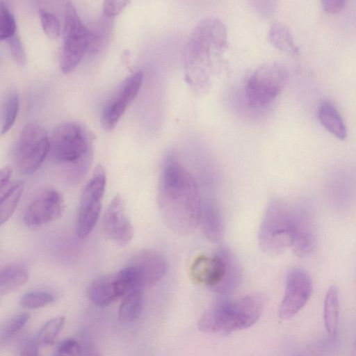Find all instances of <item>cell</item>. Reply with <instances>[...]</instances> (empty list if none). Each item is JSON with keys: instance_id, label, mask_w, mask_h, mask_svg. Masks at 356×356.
Here are the masks:
<instances>
[{"instance_id": "obj_15", "label": "cell", "mask_w": 356, "mask_h": 356, "mask_svg": "<svg viewBox=\"0 0 356 356\" xmlns=\"http://www.w3.org/2000/svg\"><path fill=\"white\" fill-rule=\"evenodd\" d=\"M127 266L134 270L143 289L155 285L168 270L164 257L150 250L136 253L129 261Z\"/></svg>"}, {"instance_id": "obj_32", "label": "cell", "mask_w": 356, "mask_h": 356, "mask_svg": "<svg viewBox=\"0 0 356 356\" xmlns=\"http://www.w3.org/2000/svg\"><path fill=\"white\" fill-rule=\"evenodd\" d=\"M82 353L81 345L76 339L67 338L59 343L54 356H81Z\"/></svg>"}, {"instance_id": "obj_6", "label": "cell", "mask_w": 356, "mask_h": 356, "mask_svg": "<svg viewBox=\"0 0 356 356\" xmlns=\"http://www.w3.org/2000/svg\"><path fill=\"white\" fill-rule=\"evenodd\" d=\"M99 43V35L83 24L72 2L66 1L60 58L61 70L64 73L73 70L87 51L97 49Z\"/></svg>"}, {"instance_id": "obj_18", "label": "cell", "mask_w": 356, "mask_h": 356, "mask_svg": "<svg viewBox=\"0 0 356 356\" xmlns=\"http://www.w3.org/2000/svg\"><path fill=\"white\" fill-rule=\"evenodd\" d=\"M204 236L211 242L218 243L223 236V221L220 210L212 200L202 202L200 222Z\"/></svg>"}, {"instance_id": "obj_12", "label": "cell", "mask_w": 356, "mask_h": 356, "mask_svg": "<svg viewBox=\"0 0 356 356\" xmlns=\"http://www.w3.org/2000/svg\"><path fill=\"white\" fill-rule=\"evenodd\" d=\"M65 209L62 195L56 189L48 188L39 193L27 206L24 222L30 227H36L58 219Z\"/></svg>"}, {"instance_id": "obj_29", "label": "cell", "mask_w": 356, "mask_h": 356, "mask_svg": "<svg viewBox=\"0 0 356 356\" xmlns=\"http://www.w3.org/2000/svg\"><path fill=\"white\" fill-rule=\"evenodd\" d=\"M17 24L15 17L6 4H0V38L8 40L17 33Z\"/></svg>"}, {"instance_id": "obj_3", "label": "cell", "mask_w": 356, "mask_h": 356, "mask_svg": "<svg viewBox=\"0 0 356 356\" xmlns=\"http://www.w3.org/2000/svg\"><path fill=\"white\" fill-rule=\"evenodd\" d=\"M92 141L91 134L74 122L61 123L53 131L48 155L61 167L70 184L79 183L87 174L93 157Z\"/></svg>"}, {"instance_id": "obj_33", "label": "cell", "mask_w": 356, "mask_h": 356, "mask_svg": "<svg viewBox=\"0 0 356 356\" xmlns=\"http://www.w3.org/2000/svg\"><path fill=\"white\" fill-rule=\"evenodd\" d=\"M7 42L13 59L19 65H24L26 63V55L17 33L8 38Z\"/></svg>"}, {"instance_id": "obj_21", "label": "cell", "mask_w": 356, "mask_h": 356, "mask_svg": "<svg viewBox=\"0 0 356 356\" xmlns=\"http://www.w3.org/2000/svg\"><path fill=\"white\" fill-rule=\"evenodd\" d=\"M339 318V289L337 286L333 285L326 293L323 306L325 327L331 339H334L337 335Z\"/></svg>"}, {"instance_id": "obj_10", "label": "cell", "mask_w": 356, "mask_h": 356, "mask_svg": "<svg viewBox=\"0 0 356 356\" xmlns=\"http://www.w3.org/2000/svg\"><path fill=\"white\" fill-rule=\"evenodd\" d=\"M313 290L312 281L307 271L293 268L287 273L284 298L279 309L280 318L289 319L307 303Z\"/></svg>"}, {"instance_id": "obj_26", "label": "cell", "mask_w": 356, "mask_h": 356, "mask_svg": "<svg viewBox=\"0 0 356 356\" xmlns=\"http://www.w3.org/2000/svg\"><path fill=\"white\" fill-rule=\"evenodd\" d=\"M19 106V96L16 90L10 91L6 96L1 113V134H6L13 125Z\"/></svg>"}, {"instance_id": "obj_7", "label": "cell", "mask_w": 356, "mask_h": 356, "mask_svg": "<svg viewBox=\"0 0 356 356\" xmlns=\"http://www.w3.org/2000/svg\"><path fill=\"white\" fill-rule=\"evenodd\" d=\"M288 79L286 68L279 63H266L259 66L245 85V97L249 105L254 108L268 106L285 87Z\"/></svg>"}, {"instance_id": "obj_31", "label": "cell", "mask_w": 356, "mask_h": 356, "mask_svg": "<svg viewBox=\"0 0 356 356\" xmlns=\"http://www.w3.org/2000/svg\"><path fill=\"white\" fill-rule=\"evenodd\" d=\"M39 17L42 28L45 34L51 39L57 38L60 34V23L56 16L44 10H39Z\"/></svg>"}, {"instance_id": "obj_5", "label": "cell", "mask_w": 356, "mask_h": 356, "mask_svg": "<svg viewBox=\"0 0 356 356\" xmlns=\"http://www.w3.org/2000/svg\"><path fill=\"white\" fill-rule=\"evenodd\" d=\"M294 232V206L275 198L268 204L258 233L262 251L277 255L291 247Z\"/></svg>"}, {"instance_id": "obj_38", "label": "cell", "mask_w": 356, "mask_h": 356, "mask_svg": "<svg viewBox=\"0 0 356 356\" xmlns=\"http://www.w3.org/2000/svg\"><path fill=\"white\" fill-rule=\"evenodd\" d=\"M83 348V347H82ZM83 356H101L99 353L95 349L94 346L90 343L86 345L83 348Z\"/></svg>"}, {"instance_id": "obj_35", "label": "cell", "mask_w": 356, "mask_h": 356, "mask_svg": "<svg viewBox=\"0 0 356 356\" xmlns=\"http://www.w3.org/2000/svg\"><path fill=\"white\" fill-rule=\"evenodd\" d=\"M346 1L326 0L321 1L323 9L327 13L334 14L341 12L346 6Z\"/></svg>"}, {"instance_id": "obj_8", "label": "cell", "mask_w": 356, "mask_h": 356, "mask_svg": "<svg viewBox=\"0 0 356 356\" xmlns=\"http://www.w3.org/2000/svg\"><path fill=\"white\" fill-rule=\"evenodd\" d=\"M49 152V137L39 124L29 123L21 129L14 149L18 170L24 175L35 172Z\"/></svg>"}, {"instance_id": "obj_23", "label": "cell", "mask_w": 356, "mask_h": 356, "mask_svg": "<svg viewBox=\"0 0 356 356\" xmlns=\"http://www.w3.org/2000/svg\"><path fill=\"white\" fill-rule=\"evenodd\" d=\"M268 40L275 48L291 56H297L300 54L289 29L282 23L277 22L271 26Z\"/></svg>"}, {"instance_id": "obj_36", "label": "cell", "mask_w": 356, "mask_h": 356, "mask_svg": "<svg viewBox=\"0 0 356 356\" xmlns=\"http://www.w3.org/2000/svg\"><path fill=\"white\" fill-rule=\"evenodd\" d=\"M21 356H40L37 343L33 341L27 342L23 347Z\"/></svg>"}, {"instance_id": "obj_30", "label": "cell", "mask_w": 356, "mask_h": 356, "mask_svg": "<svg viewBox=\"0 0 356 356\" xmlns=\"http://www.w3.org/2000/svg\"><path fill=\"white\" fill-rule=\"evenodd\" d=\"M29 318L30 314L27 312H22L13 316L1 329V339L7 341L12 339L25 326Z\"/></svg>"}, {"instance_id": "obj_24", "label": "cell", "mask_w": 356, "mask_h": 356, "mask_svg": "<svg viewBox=\"0 0 356 356\" xmlns=\"http://www.w3.org/2000/svg\"><path fill=\"white\" fill-rule=\"evenodd\" d=\"M143 289H138L127 295L118 309V318L122 322H132L140 315L143 307Z\"/></svg>"}, {"instance_id": "obj_22", "label": "cell", "mask_w": 356, "mask_h": 356, "mask_svg": "<svg viewBox=\"0 0 356 356\" xmlns=\"http://www.w3.org/2000/svg\"><path fill=\"white\" fill-rule=\"evenodd\" d=\"M28 278V270L23 265L12 264L5 266L0 272L1 296L16 290L25 284Z\"/></svg>"}, {"instance_id": "obj_16", "label": "cell", "mask_w": 356, "mask_h": 356, "mask_svg": "<svg viewBox=\"0 0 356 356\" xmlns=\"http://www.w3.org/2000/svg\"><path fill=\"white\" fill-rule=\"evenodd\" d=\"M226 271V261L220 250L211 256L200 255L191 264L192 280L197 284L215 289L222 281Z\"/></svg>"}, {"instance_id": "obj_11", "label": "cell", "mask_w": 356, "mask_h": 356, "mask_svg": "<svg viewBox=\"0 0 356 356\" xmlns=\"http://www.w3.org/2000/svg\"><path fill=\"white\" fill-rule=\"evenodd\" d=\"M143 79V73L140 70L129 75L107 102L101 118L102 126L106 131H111L115 127L128 105L137 96Z\"/></svg>"}, {"instance_id": "obj_19", "label": "cell", "mask_w": 356, "mask_h": 356, "mask_svg": "<svg viewBox=\"0 0 356 356\" xmlns=\"http://www.w3.org/2000/svg\"><path fill=\"white\" fill-rule=\"evenodd\" d=\"M318 119L330 133L339 139L344 140L347 136L346 127L337 109L330 102H322L318 108Z\"/></svg>"}, {"instance_id": "obj_13", "label": "cell", "mask_w": 356, "mask_h": 356, "mask_svg": "<svg viewBox=\"0 0 356 356\" xmlns=\"http://www.w3.org/2000/svg\"><path fill=\"white\" fill-rule=\"evenodd\" d=\"M294 206V232L291 248L298 257L311 254L316 246V234L312 208L307 200H300Z\"/></svg>"}, {"instance_id": "obj_39", "label": "cell", "mask_w": 356, "mask_h": 356, "mask_svg": "<svg viewBox=\"0 0 356 356\" xmlns=\"http://www.w3.org/2000/svg\"><path fill=\"white\" fill-rule=\"evenodd\" d=\"M350 356H356V339L353 343V350H352Z\"/></svg>"}, {"instance_id": "obj_9", "label": "cell", "mask_w": 356, "mask_h": 356, "mask_svg": "<svg viewBox=\"0 0 356 356\" xmlns=\"http://www.w3.org/2000/svg\"><path fill=\"white\" fill-rule=\"evenodd\" d=\"M106 184L105 170L99 164L86 183L79 201L76 232L81 238L87 237L91 233L99 219Z\"/></svg>"}, {"instance_id": "obj_37", "label": "cell", "mask_w": 356, "mask_h": 356, "mask_svg": "<svg viewBox=\"0 0 356 356\" xmlns=\"http://www.w3.org/2000/svg\"><path fill=\"white\" fill-rule=\"evenodd\" d=\"M12 175V169L10 166L6 165L1 168L0 172V186L1 191H3L10 181Z\"/></svg>"}, {"instance_id": "obj_28", "label": "cell", "mask_w": 356, "mask_h": 356, "mask_svg": "<svg viewBox=\"0 0 356 356\" xmlns=\"http://www.w3.org/2000/svg\"><path fill=\"white\" fill-rule=\"evenodd\" d=\"M54 296L47 291H34L24 293L20 298V305L26 309H33L44 307L54 302Z\"/></svg>"}, {"instance_id": "obj_27", "label": "cell", "mask_w": 356, "mask_h": 356, "mask_svg": "<svg viewBox=\"0 0 356 356\" xmlns=\"http://www.w3.org/2000/svg\"><path fill=\"white\" fill-rule=\"evenodd\" d=\"M65 324V317L60 316L49 319L41 327L38 342L43 346L52 345Z\"/></svg>"}, {"instance_id": "obj_17", "label": "cell", "mask_w": 356, "mask_h": 356, "mask_svg": "<svg viewBox=\"0 0 356 356\" xmlns=\"http://www.w3.org/2000/svg\"><path fill=\"white\" fill-rule=\"evenodd\" d=\"M88 299L99 307H105L121 298L117 273L104 275L93 280L88 286Z\"/></svg>"}, {"instance_id": "obj_2", "label": "cell", "mask_w": 356, "mask_h": 356, "mask_svg": "<svg viewBox=\"0 0 356 356\" xmlns=\"http://www.w3.org/2000/svg\"><path fill=\"white\" fill-rule=\"evenodd\" d=\"M227 45V30L220 20L207 17L197 24L184 54L185 79L193 90L202 92L209 88Z\"/></svg>"}, {"instance_id": "obj_40", "label": "cell", "mask_w": 356, "mask_h": 356, "mask_svg": "<svg viewBox=\"0 0 356 356\" xmlns=\"http://www.w3.org/2000/svg\"><path fill=\"white\" fill-rule=\"evenodd\" d=\"M297 356H302V355H297Z\"/></svg>"}, {"instance_id": "obj_4", "label": "cell", "mask_w": 356, "mask_h": 356, "mask_svg": "<svg viewBox=\"0 0 356 356\" xmlns=\"http://www.w3.org/2000/svg\"><path fill=\"white\" fill-rule=\"evenodd\" d=\"M265 298L252 293L234 300L224 299L215 303L198 321L204 332H231L254 324L262 314Z\"/></svg>"}, {"instance_id": "obj_34", "label": "cell", "mask_w": 356, "mask_h": 356, "mask_svg": "<svg viewBox=\"0 0 356 356\" xmlns=\"http://www.w3.org/2000/svg\"><path fill=\"white\" fill-rule=\"evenodd\" d=\"M129 3V1L124 0L104 1L103 3L104 12L108 16L117 15Z\"/></svg>"}, {"instance_id": "obj_25", "label": "cell", "mask_w": 356, "mask_h": 356, "mask_svg": "<svg viewBox=\"0 0 356 356\" xmlns=\"http://www.w3.org/2000/svg\"><path fill=\"white\" fill-rule=\"evenodd\" d=\"M24 188V182L17 181L1 193V225L5 223L13 215L21 198Z\"/></svg>"}, {"instance_id": "obj_20", "label": "cell", "mask_w": 356, "mask_h": 356, "mask_svg": "<svg viewBox=\"0 0 356 356\" xmlns=\"http://www.w3.org/2000/svg\"><path fill=\"white\" fill-rule=\"evenodd\" d=\"M226 261V271L221 283L213 289L219 294H228L240 284L242 277L241 268L235 255L227 248H220Z\"/></svg>"}, {"instance_id": "obj_1", "label": "cell", "mask_w": 356, "mask_h": 356, "mask_svg": "<svg viewBox=\"0 0 356 356\" xmlns=\"http://www.w3.org/2000/svg\"><path fill=\"white\" fill-rule=\"evenodd\" d=\"M157 204L164 224L177 235H190L200 225L202 202L198 184L172 154L163 164Z\"/></svg>"}, {"instance_id": "obj_14", "label": "cell", "mask_w": 356, "mask_h": 356, "mask_svg": "<svg viewBox=\"0 0 356 356\" xmlns=\"http://www.w3.org/2000/svg\"><path fill=\"white\" fill-rule=\"evenodd\" d=\"M105 236L119 246H125L134 236L132 224L126 213L125 202L117 194L109 203L103 218Z\"/></svg>"}]
</instances>
